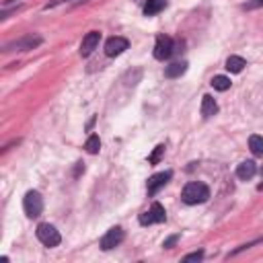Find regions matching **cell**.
Returning <instances> with one entry per match:
<instances>
[{
  "instance_id": "cell-1",
  "label": "cell",
  "mask_w": 263,
  "mask_h": 263,
  "mask_svg": "<svg viewBox=\"0 0 263 263\" xmlns=\"http://www.w3.org/2000/svg\"><path fill=\"white\" fill-rule=\"evenodd\" d=\"M210 199V187L199 181H189L181 191V201L187 205H197Z\"/></svg>"
},
{
  "instance_id": "cell-2",
  "label": "cell",
  "mask_w": 263,
  "mask_h": 263,
  "mask_svg": "<svg viewBox=\"0 0 263 263\" xmlns=\"http://www.w3.org/2000/svg\"><path fill=\"white\" fill-rule=\"evenodd\" d=\"M41 43H43V37H41V35H37V33H27V35H23V37H18V39H14V41L4 43V45H2V51H4V53H10V51H31V49L39 47Z\"/></svg>"
},
{
  "instance_id": "cell-3",
  "label": "cell",
  "mask_w": 263,
  "mask_h": 263,
  "mask_svg": "<svg viewBox=\"0 0 263 263\" xmlns=\"http://www.w3.org/2000/svg\"><path fill=\"white\" fill-rule=\"evenodd\" d=\"M35 234H37V240H39L43 247H47V249H53V247H58V245L62 242L60 230H58L53 224H49V222H41V224L37 226Z\"/></svg>"
},
{
  "instance_id": "cell-4",
  "label": "cell",
  "mask_w": 263,
  "mask_h": 263,
  "mask_svg": "<svg viewBox=\"0 0 263 263\" xmlns=\"http://www.w3.org/2000/svg\"><path fill=\"white\" fill-rule=\"evenodd\" d=\"M23 210H25L27 218H39L41 212H43V197H41V193L35 191V189L27 191L25 197H23Z\"/></svg>"
},
{
  "instance_id": "cell-5",
  "label": "cell",
  "mask_w": 263,
  "mask_h": 263,
  "mask_svg": "<svg viewBox=\"0 0 263 263\" xmlns=\"http://www.w3.org/2000/svg\"><path fill=\"white\" fill-rule=\"evenodd\" d=\"M166 220V212H164V205L162 203H158V201H154L144 214H140V218H138V222L142 224V226H150V224H160V222H164Z\"/></svg>"
},
{
  "instance_id": "cell-6",
  "label": "cell",
  "mask_w": 263,
  "mask_h": 263,
  "mask_svg": "<svg viewBox=\"0 0 263 263\" xmlns=\"http://www.w3.org/2000/svg\"><path fill=\"white\" fill-rule=\"evenodd\" d=\"M154 58L158 60V62H164V60H168L173 53H175V43H173V39L168 37V35H158L156 37V43H154Z\"/></svg>"
},
{
  "instance_id": "cell-7",
  "label": "cell",
  "mask_w": 263,
  "mask_h": 263,
  "mask_svg": "<svg viewBox=\"0 0 263 263\" xmlns=\"http://www.w3.org/2000/svg\"><path fill=\"white\" fill-rule=\"evenodd\" d=\"M123 238H125L123 228H121V226H113V228H109V230L103 234V238H101L99 245H101L103 251H111V249L119 247V245L123 242Z\"/></svg>"
},
{
  "instance_id": "cell-8",
  "label": "cell",
  "mask_w": 263,
  "mask_h": 263,
  "mask_svg": "<svg viewBox=\"0 0 263 263\" xmlns=\"http://www.w3.org/2000/svg\"><path fill=\"white\" fill-rule=\"evenodd\" d=\"M171 179H173V171H162V173L152 175V177L148 179V183H146V191H148V195H150V197L156 195V193H158Z\"/></svg>"
},
{
  "instance_id": "cell-9",
  "label": "cell",
  "mask_w": 263,
  "mask_h": 263,
  "mask_svg": "<svg viewBox=\"0 0 263 263\" xmlns=\"http://www.w3.org/2000/svg\"><path fill=\"white\" fill-rule=\"evenodd\" d=\"M127 47H129V41H127L125 37H119V35H115V37H109V39L105 41V53H107L109 58L121 55V53H123Z\"/></svg>"
},
{
  "instance_id": "cell-10",
  "label": "cell",
  "mask_w": 263,
  "mask_h": 263,
  "mask_svg": "<svg viewBox=\"0 0 263 263\" xmlns=\"http://www.w3.org/2000/svg\"><path fill=\"white\" fill-rule=\"evenodd\" d=\"M99 41H101V33L99 31H90L82 37L80 41V55L82 58H88L97 47H99Z\"/></svg>"
},
{
  "instance_id": "cell-11",
  "label": "cell",
  "mask_w": 263,
  "mask_h": 263,
  "mask_svg": "<svg viewBox=\"0 0 263 263\" xmlns=\"http://www.w3.org/2000/svg\"><path fill=\"white\" fill-rule=\"evenodd\" d=\"M257 175V164L253 160H242L238 166H236V177L240 181H251L253 177Z\"/></svg>"
},
{
  "instance_id": "cell-12",
  "label": "cell",
  "mask_w": 263,
  "mask_h": 263,
  "mask_svg": "<svg viewBox=\"0 0 263 263\" xmlns=\"http://www.w3.org/2000/svg\"><path fill=\"white\" fill-rule=\"evenodd\" d=\"M218 113V103L214 101V97H210V95H203L201 97V117H212V115H216Z\"/></svg>"
},
{
  "instance_id": "cell-13",
  "label": "cell",
  "mask_w": 263,
  "mask_h": 263,
  "mask_svg": "<svg viewBox=\"0 0 263 263\" xmlns=\"http://www.w3.org/2000/svg\"><path fill=\"white\" fill-rule=\"evenodd\" d=\"M187 72V62H173L164 68V76L166 78H179Z\"/></svg>"
},
{
  "instance_id": "cell-14",
  "label": "cell",
  "mask_w": 263,
  "mask_h": 263,
  "mask_svg": "<svg viewBox=\"0 0 263 263\" xmlns=\"http://www.w3.org/2000/svg\"><path fill=\"white\" fill-rule=\"evenodd\" d=\"M164 8H166V0H146L144 2V14L146 16H154Z\"/></svg>"
},
{
  "instance_id": "cell-15",
  "label": "cell",
  "mask_w": 263,
  "mask_h": 263,
  "mask_svg": "<svg viewBox=\"0 0 263 263\" xmlns=\"http://www.w3.org/2000/svg\"><path fill=\"white\" fill-rule=\"evenodd\" d=\"M245 66H247V62H245V58H240V55H230V58L226 60V70L232 72V74L242 72Z\"/></svg>"
},
{
  "instance_id": "cell-16",
  "label": "cell",
  "mask_w": 263,
  "mask_h": 263,
  "mask_svg": "<svg viewBox=\"0 0 263 263\" xmlns=\"http://www.w3.org/2000/svg\"><path fill=\"white\" fill-rule=\"evenodd\" d=\"M249 148L255 156H263V136H259V134L249 136Z\"/></svg>"
},
{
  "instance_id": "cell-17",
  "label": "cell",
  "mask_w": 263,
  "mask_h": 263,
  "mask_svg": "<svg viewBox=\"0 0 263 263\" xmlns=\"http://www.w3.org/2000/svg\"><path fill=\"white\" fill-rule=\"evenodd\" d=\"M210 84H212L216 90L224 92V90H228V88H230V84H232V82H230V78H228V76L218 74V76H214V78H212V82H210Z\"/></svg>"
},
{
  "instance_id": "cell-18",
  "label": "cell",
  "mask_w": 263,
  "mask_h": 263,
  "mask_svg": "<svg viewBox=\"0 0 263 263\" xmlns=\"http://www.w3.org/2000/svg\"><path fill=\"white\" fill-rule=\"evenodd\" d=\"M84 148H86L88 154H99V150H101V140H99V136H97V134H90L88 140H86V144H84Z\"/></svg>"
},
{
  "instance_id": "cell-19",
  "label": "cell",
  "mask_w": 263,
  "mask_h": 263,
  "mask_svg": "<svg viewBox=\"0 0 263 263\" xmlns=\"http://www.w3.org/2000/svg\"><path fill=\"white\" fill-rule=\"evenodd\" d=\"M140 76H142V70H140V68H134V70L125 72V76H123L125 86H136V82L140 80Z\"/></svg>"
},
{
  "instance_id": "cell-20",
  "label": "cell",
  "mask_w": 263,
  "mask_h": 263,
  "mask_svg": "<svg viewBox=\"0 0 263 263\" xmlns=\"http://www.w3.org/2000/svg\"><path fill=\"white\" fill-rule=\"evenodd\" d=\"M162 154H164V144H158V146L154 148V152L148 156V162H150V164H158L160 158H162Z\"/></svg>"
},
{
  "instance_id": "cell-21",
  "label": "cell",
  "mask_w": 263,
  "mask_h": 263,
  "mask_svg": "<svg viewBox=\"0 0 263 263\" xmlns=\"http://www.w3.org/2000/svg\"><path fill=\"white\" fill-rule=\"evenodd\" d=\"M82 2H88V0H49L43 8L49 10V8H55V6H60V4H82Z\"/></svg>"
},
{
  "instance_id": "cell-22",
  "label": "cell",
  "mask_w": 263,
  "mask_h": 263,
  "mask_svg": "<svg viewBox=\"0 0 263 263\" xmlns=\"http://www.w3.org/2000/svg\"><path fill=\"white\" fill-rule=\"evenodd\" d=\"M259 242H263V236H259V238H255V240H251V242H245V245H240L238 249L230 251V257H234V255H238V253H242V251H247V249H251V247H255V245H259Z\"/></svg>"
},
{
  "instance_id": "cell-23",
  "label": "cell",
  "mask_w": 263,
  "mask_h": 263,
  "mask_svg": "<svg viewBox=\"0 0 263 263\" xmlns=\"http://www.w3.org/2000/svg\"><path fill=\"white\" fill-rule=\"evenodd\" d=\"M203 255H205V253L199 249V251H193V253L185 255V257H183V261H201V259H203Z\"/></svg>"
},
{
  "instance_id": "cell-24",
  "label": "cell",
  "mask_w": 263,
  "mask_h": 263,
  "mask_svg": "<svg viewBox=\"0 0 263 263\" xmlns=\"http://www.w3.org/2000/svg\"><path fill=\"white\" fill-rule=\"evenodd\" d=\"M179 238H181L179 234H171L168 238H164V242H162V247H164V249H171V247H173V245H175V242H177Z\"/></svg>"
},
{
  "instance_id": "cell-25",
  "label": "cell",
  "mask_w": 263,
  "mask_h": 263,
  "mask_svg": "<svg viewBox=\"0 0 263 263\" xmlns=\"http://www.w3.org/2000/svg\"><path fill=\"white\" fill-rule=\"evenodd\" d=\"M257 6H263V0H251V2H247L242 8H247V10H251V8H257Z\"/></svg>"
},
{
  "instance_id": "cell-26",
  "label": "cell",
  "mask_w": 263,
  "mask_h": 263,
  "mask_svg": "<svg viewBox=\"0 0 263 263\" xmlns=\"http://www.w3.org/2000/svg\"><path fill=\"white\" fill-rule=\"evenodd\" d=\"M82 171H84V164H82V162H76V171H74V177H78Z\"/></svg>"
},
{
  "instance_id": "cell-27",
  "label": "cell",
  "mask_w": 263,
  "mask_h": 263,
  "mask_svg": "<svg viewBox=\"0 0 263 263\" xmlns=\"http://www.w3.org/2000/svg\"><path fill=\"white\" fill-rule=\"evenodd\" d=\"M14 2H16V0H2V8H6L8 4H14Z\"/></svg>"
},
{
  "instance_id": "cell-28",
  "label": "cell",
  "mask_w": 263,
  "mask_h": 263,
  "mask_svg": "<svg viewBox=\"0 0 263 263\" xmlns=\"http://www.w3.org/2000/svg\"><path fill=\"white\" fill-rule=\"evenodd\" d=\"M261 175H263V168H261ZM259 189H263V183H261V185H259Z\"/></svg>"
}]
</instances>
